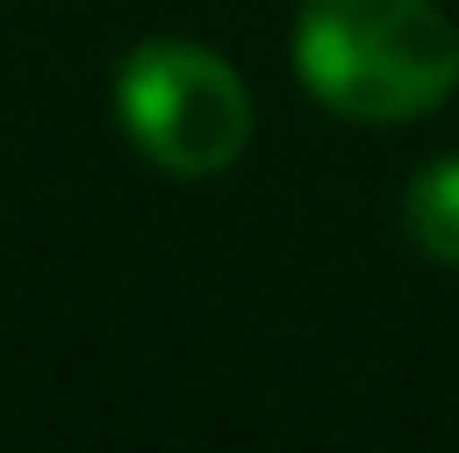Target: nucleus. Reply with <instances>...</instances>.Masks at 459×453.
<instances>
[{"mask_svg":"<svg viewBox=\"0 0 459 453\" xmlns=\"http://www.w3.org/2000/svg\"><path fill=\"white\" fill-rule=\"evenodd\" d=\"M293 67L340 120H420L459 87V27L433 0H307Z\"/></svg>","mask_w":459,"mask_h":453,"instance_id":"f257e3e1","label":"nucleus"},{"mask_svg":"<svg viewBox=\"0 0 459 453\" xmlns=\"http://www.w3.org/2000/svg\"><path fill=\"white\" fill-rule=\"evenodd\" d=\"M114 114L160 174L207 180L253 140V93L220 54L194 40H147L114 74Z\"/></svg>","mask_w":459,"mask_h":453,"instance_id":"f03ea898","label":"nucleus"},{"mask_svg":"<svg viewBox=\"0 0 459 453\" xmlns=\"http://www.w3.org/2000/svg\"><path fill=\"white\" fill-rule=\"evenodd\" d=\"M406 240L426 260L459 267V153H439L413 174V187H406Z\"/></svg>","mask_w":459,"mask_h":453,"instance_id":"7ed1b4c3","label":"nucleus"}]
</instances>
